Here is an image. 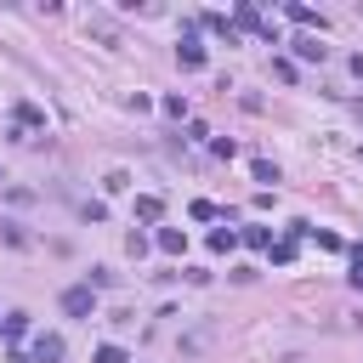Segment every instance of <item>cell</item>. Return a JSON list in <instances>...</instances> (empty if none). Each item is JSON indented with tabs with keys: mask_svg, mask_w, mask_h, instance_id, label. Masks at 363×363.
<instances>
[{
	"mask_svg": "<svg viewBox=\"0 0 363 363\" xmlns=\"http://www.w3.org/2000/svg\"><path fill=\"white\" fill-rule=\"evenodd\" d=\"M62 312H68V318H91V312H96V289H91V284L62 289Z\"/></svg>",
	"mask_w": 363,
	"mask_h": 363,
	"instance_id": "6da1fadb",
	"label": "cell"
},
{
	"mask_svg": "<svg viewBox=\"0 0 363 363\" xmlns=\"http://www.w3.org/2000/svg\"><path fill=\"white\" fill-rule=\"evenodd\" d=\"M176 62H182V68H204V45L193 40V23H187V34H182V45H176Z\"/></svg>",
	"mask_w": 363,
	"mask_h": 363,
	"instance_id": "7a4b0ae2",
	"label": "cell"
},
{
	"mask_svg": "<svg viewBox=\"0 0 363 363\" xmlns=\"http://www.w3.org/2000/svg\"><path fill=\"white\" fill-rule=\"evenodd\" d=\"M301 233H306V227H301V221H295V227H289V238H278V244H272V250H267V255H272V261H278V267H289V261H295V244H301Z\"/></svg>",
	"mask_w": 363,
	"mask_h": 363,
	"instance_id": "3957f363",
	"label": "cell"
},
{
	"mask_svg": "<svg viewBox=\"0 0 363 363\" xmlns=\"http://www.w3.org/2000/svg\"><path fill=\"white\" fill-rule=\"evenodd\" d=\"M284 17H289V23H301V28H318V34H323V17H318L312 6H301V0H289V6H284Z\"/></svg>",
	"mask_w": 363,
	"mask_h": 363,
	"instance_id": "277c9868",
	"label": "cell"
},
{
	"mask_svg": "<svg viewBox=\"0 0 363 363\" xmlns=\"http://www.w3.org/2000/svg\"><path fill=\"white\" fill-rule=\"evenodd\" d=\"M62 357V335H40L34 340V363H57Z\"/></svg>",
	"mask_w": 363,
	"mask_h": 363,
	"instance_id": "5b68a950",
	"label": "cell"
},
{
	"mask_svg": "<svg viewBox=\"0 0 363 363\" xmlns=\"http://www.w3.org/2000/svg\"><path fill=\"white\" fill-rule=\"evenodd\" d=\"M323 51H329V45H318V34H301V40H295V57H301V62H323Z\"/></svg>",
	"mask_w": 363,
	"mask_h": 363,
	"instance_id": "8992f818",
	"label": "cell"
},
{
	"mask_svg": "<svg viewBox=\"0 0 363 363\" xmlns=\"http://www.w3.org/2000/svg\"><path fill=\"white\" fill-rule=\"evenodd\" d=\"M0 335H6V340H23V335H28V312H6V318H0Z\"/></svg>",
	"mask_w": 363,
	"mask_h": 363,
	"instance_id": "52a82bcc",
	"label": "cell"
},
{
	"mask_svg": "<svg viewBox=\"0 0 363 363\" xmlns=\"http://www.w3.org/2000/svg\"><path fill=\"white\" fill-rule=\"evenodd\" d=\"M199 23H204V28H216V34H221V40H227V45H233V40H238V28H233V23H227V17H221V11H204V17H199Z\"/></svg>",
	"mask_w": 363,
	"mask_h": 363,
	"instance_id": "ba28073f",
	"label": "cell"
},
{
	"mask_svg": "<svg viewBox=\"0 0 363 363\" xmlns=\"http://www.w3.org/2000/svg\"><path fill=\"white\" fill-rule=\"evenodd\" d=\"M159 250H164V255H182V250H187V233H176V227H159Z\"/></svg>",
	"mask_w": 363,
	"mask_h": 363,
	"instance_id": "9c48e42d",
	"label": "cell"
},
{
	"mask_svg": "<svg viewBox=\"0 0 363 363\" xmlns=\"http://www.w3.org/2000/svg\"><path fill=\"white\" fill-rule=\"evenodd\" d=\"M159 216H164V204H159L153 193H142V199H136V221H159Z\"/></svg>",
	"mask_w": 363,
	"mask_h": 363,
	"instance_id": "30bf717a",
	"label": "cell"
},
{
	"mask_svg": "<svg viewBox=\"0 0 363 363\" xmlns=\"http://www.w3.org/2000/svg\"><path fill=\"white\" fill-rule=\"evenodd\" d=\"M85 28H91V34H96V40H108V45H119V28H113V23H108V17H91V23H85Z\"/></svg>",
	"mask_w": 363,
	"mask_h": 363,
	"instance_id": "8fae6325",
	"label": "cell"
},
{
	"mask_svg": "<svg viewBox=\"0 0 363 363\" xmlns=\"http://www.w3.org/2000/svg\"><path fill=\"white\" fill-rule=\"evenodd\" d=\"M238 238H244V244H250V250H272V233H267V227H244V233H238Z\"/></svg>",
	"mask_w": 363,
	"mask_h": 363,
	"instance_id": "7c38bea8",
	"label": "cell"
},
{
	"mask_svg": "<svg viewBox=\"0 0 363 363\" xmlns=\"http://www.w3.org/2000/svg\"><path fill=\"white\" fill-rule=\"evenodd\" d=\"M233 244H238V233H233V227H216V233H210V250H216V255H227Z\"/></svg>",
	"mask_w": 363,
	"mask_h": 363,
	"instance_id": "4fadbf2b",
	"label": "cell"
},
{
	"mask_svg": "<svg viewBox=\"0 0 363 363\" xmlns=\"http://www.w3.org/2000/svg\"><path fill=\"white\" fill-rule=\"evenodd\" d=\"M17 125H45V113L34 102H17Z\"/></svg>",
	"mask_w": 363,
	"mask_h": 363,
	"instance_id": "5bb4252c",
	"label": "cell"
},
{
	"mask_svg": "<svg viewBox=\"0 0 363 363\" xmlns=\"http://www.w3.org/2000/svg\"><path fill=\"white\" fill-rule=\"evenodd\" d=\"M96 363H130L125 346H96Z\"/></svg>",
	"mask_w": 363,
	"mask_h": 363,
	"instance_id": "9a60e30c",
	"label": "cell"
},
{
	"mask_svg": "<svg viewBox=\"0 0 363 363\" xmlns=\"http://www.w3.org/2000/svg\"><path fill=\"white\" fill-rule=\"evenodd\" d=\"M346 278H352V289H363V244L352 250V272H346Z\"/></svg>",
	"mask_w": 363,
	"mask_h": 363,
	"instance_id": "2e32d148",
	"label": "cell"
},
{
	"mask_svg": "<svg viewBox=\"0 0 363 363\" xmlns=\"http://www.w3.org/2000/svg\"><path fill=\"white\" fill-rule=\"evenodd\" d=\"M159 108H164V119H182V113H187V102H182V96H164Z\"/></svg>",
	"mask_w": 363,
	"mask_h": 363,
	"instance_id": "e0dca14e",
	"label": "cell"
},
{
	"mask_svg": "<svg viewBox=\"0 0 363 363\" xmlns=\"http://www.w3.org/2000/svg\"><path fill=\"white\" fill-rule=\"evenodd\" d=\"M255 182H278V164L272 159H255Z\"/></svg>",
	"mask_w": 363,
	"mask_h": 363,
	"instance_id": "ac0fdd59",
	"label": "cell"
},
{
	"mask_svg": "<svg viewBox=\"0 0 363 363\" xmlns=\"http://www.w3.org/2000/svg\"><path fill=\"white\" fill-rule=\"evenodd\" d=\"M352 74H357V79H363V51H357V57H352Z\"/></svg>",
	"mask_w": 363,
	"mask_h": 363,
	"instance_id": "d6986e66",
	"label": "cell"
}]
</instances>
